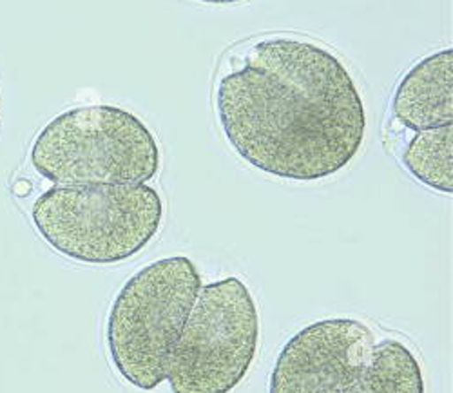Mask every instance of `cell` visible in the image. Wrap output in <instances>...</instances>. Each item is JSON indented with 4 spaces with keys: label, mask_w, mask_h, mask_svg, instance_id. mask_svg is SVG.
<instances>
[{
    "label": "cell",
    "mask_w": 453,
    "mask_h": 393,
    "mask_svg": "<svg viewBox=\"0 0 453 393\" xmlns=\"http://www.w3.org/2000/svg\"><path fill=\"white\" fill-rule=\"evenodd\" d=\"M13 192H15L17 196H27V194L31 192V183L26 181V180H20V181H17V183L13 185Z\"/></svg>",
    "instance_id": "30bf717a"
},
{
    "label": "cell",
    "mask_w": 453,
    "mask_h": 393,
    "mask_svg": "<svg viewBox=\"0 0 453 393\" xmlns=\"http://www.w3.org/2000/svg\"><path fill=\"white\" fill-rule=\"evenodd\" d=\"M31 221L55 252L86 265H117L157 238L164 200L147 183L55 185L35 200Z\"/></svg>",
    "instance_id": "7a4b0ae2"
},
{
    "label": "cell",
    "mask_w": 453,
    "mask_h": 393,
    "mask_svg": "<svg viewBox=\"0 0 453 393\" xmlns=\"http://www.w3.org/2000/svg\"><path fill=\"white\" fill-rule=\"evenodd\" d=\"M225 140L250 167L292 181L342 173L361 150L366 109L349 67L309 38H259L216 86Z\"/></svg>",
    "instance_id": "6da1fadb"
},
{
    "label": "cell",
    "mask_w": 453,
    "mask_h": 393,
    "mask_svg": "<svg viewBox=\"0 0 453 393\" xmlns=\"http://www.w3.org/2000/svg\"><path fill=\"white\" fill-rule=\"evenodd\" d=\"M375 346L373 332L359 320L311 323L281 348L269 393H347Z\"/></svg>",
    "instance_id": "8992f818"
},
{
    "label": "cell",
    "mask_w": 453,
    "mask_h": 393,
    "mask_svg": "<svg viewBox=\"0 0 453 393\" xmlns=\"http://www.w3.org/2000/svg\"><path fill=\"white\" fill-rule=\"evenodd\" d=\"M347 393H426L421 363L404 343L385 339Z\"/></svg>",
    "instance_id": "ba28073f"
},
{
    "label": "cell",
    "mask_w": 453,
    "mask_h": 393,
    "mask_svg": "<svg viewBox=\"0 0 453 393\" xmlns=\"http://www.w3.org/2000/svg\"><path fill=\"white\" fill-rule=\"evenodd\" d=\"M404 169L423 185L453 192V126L418 131L403 152Z\"/></svg>",
    "instance_id": "9c48e42d"
},
{
    "label": "cell",
    "mask_w": 453,
    "mask_h": 393,
    "mask_svg": "<svg viewBox=\"0 0 453 393\" xmlns=\"http://www.w3.org/2000/svg\"><path fill=\"white\" fill-rule=\"evenodd\" d=\"M200 289V270L185 256L149 263L124 283L105 330L111 363L124 381L150 391L167 379L171 353Z\"/></svg>",
    "instance_id": "277c9868"
},
{
    "label": "cell",
    "mask_w": 453,
    "mask_h": 393,
    "mask_svg": "<svg viewBox=\"0 0 453 393\" xmlns=\"http://www.w3.org/2000/svg\"><path fill=\"white\" fill-rule=\"evenodd\" d=\"M33 169L55 185H134L160 171L158 140L127 109L96 104L73 107L31 145Z\"/></svg>",
    "instance_id": "3957f363"
},
{
    "label": "cell",
    "mask_w": 453,
    "mask_h": 393,
    "mask_svg": "<svg viewBox=\"0 0 453 393\" xmlns=\"http://www.w3.org/2000/svg\"><path fill=\"white\" fill-rule=\"evenodd\" d=\"M259 330L257 304L240 278L202 287L171 353V391L231 393L256 359Z\"/></svg>",
    "instance_id": "5b68a950"
},
{
    "label": "cell",
    "mask_w": 453,
    "mask_h": 393,
    "mask_svg": "<svg viewBox=\"0 0 453 393\" xmlns=\"http://www.w3.org/2000/svg\"><path fill=\"white\" fill-rule=\"evenodd\" d=\"M395 120L411 131L448 126L453 120V50L446 48L413 64L392 98Z\"/></svg>",
    "instance_id": "52a82bcc"
},
{
    "label": "cell",
    "mask_w": 453,
    "mask_h": 393,
    "mask_svg": "<svg viewBox=\"0 0 453 393\" xmlns=\"http://www.w3.org/2000/svg\"><path fill=\"white\" fill-rule=\"evenodd\" d=\"M200 3H205V4H234V3H242V0H200Z\"/></svg>",
    "instance_id": "8fae6325"
}]
</instances>
